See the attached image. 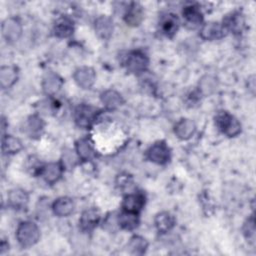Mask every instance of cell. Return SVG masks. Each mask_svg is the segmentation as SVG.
I'll return each instance as SVG.
<instances>
[{
	"label": "cell",
	"instance_id": "cb8c5ba5",
	"mask_svg": "<svg viewBox=\"0 0 256 256\" xmlns=\"http://www.w3.org/2000/svg\"><path fill=\"white\" fill-rule=\"evenodd\" d=\"M75 208L74 201L72 198L67 196H62L57 198L52 204V211L54 215L58 217H67L69 216Z\"/></svg>",
	"mask_w": 256,
	"mask_h": 256
},
{
	"label": "cell",
	"instance_id": "e0dca14e",
	"mask_svg": "<svg viewBox=\"0 0 256 256\" xmlns=\"http://www.w3.org/2000/svg\"><path fill=\"white\" fill-rule=\"evenodd\" d=\"M74 22L68 16H61L56 19L53 25L54 35L58 38H68L74 33Z\"/></svg>",
	"mask_w": 256,
	"mask_h": 256
},
{
	"label": "cell",
	"instance_id": "4316f807",
	"mask_svg": "<svg viewBox=\"0 0 256 256\" xmlns=\"http://www.w3.org/2000/svg\"><path fill=\"white\" fill-rule=\"evenodd\" d=\"M117 222L119 228L127 231H132L136 229L139 225V214L122 210L117 215Z\"/></svg>",
	"mask_w": 256,
	"mask_h": 256
},
{
	"label": "cell",
	"instance_id": "7a4b0ae2",
	"mask_svg": "<svg viewBox=\"0 0 256 256\" xmlns=\"http://www.w3.org/2000/svg\"><path fill=\"white\" fill-rule=\"evenodd\" d=\"M214 120L217 129L228 137H236L241 132L240 122L227 111L217 112Z\"/></svg>",
	"mask_w": 256,
	"mask_h": 256
},
{
	"label": "cell",
	"instance_id": "7402d4cb",
	"mask_svg": "<svg viewBox=\"0 0 256 256\" xmlns=\"http://www.w3.org/2000/svg\"><path fill=\"white\" fill-rule=\"evenodd\" d=\"M63 171L64 168L60 162H51L44 165L41 176L46 183L53 185L59 181Z\"/></svg>",
	"mask_w": 256,
	"mask_h": 256
},
{
	"label": "cell",
	"instance_id": "9c48e42d",
	"mask_svg": "<svg viewBox=\"0 0 256 256\" xmlns=\"http://www.w3.org/2000/svg\"><path fill=\"white\" fill-rule=\"evenodd\" d=\"M73 79L80 88L90 89L96 81V73L90 66H81L74 71Z\"/></svg>",
	"mask_w": 256,
	"mask_h": 256
},
{
	"label": "cell",
	"instance_id": "e575fe53",
	"mask_svg": "<svg viewBox=\"0 0 256 256\" xmlns=\"http://www.w3.org/2000/svg\"><path fill=\"white\" fill-rule=\"evenodd\" d=\"M248 90L251 92L252 95H254V93H255V77H254V75H252L248 78Z\"/></svg>",
	"mask_w": 256,
	"mask_h": 256
},
{
	"label": "cell",
	"instance_id": "d6986e66",
	"mask_svg": "<svg viewBox=\"0 0 256 256\" xmlns=\"http://www.w3.org/2000/svg\"><path fill=\"white\" fill-rule=\"evenodd\" d=\"M75 151L82 161L91 160L95 155V147L90 137H82L75 143Z\"/></svg>",
	"mask_w": 256,
	"mask_h": 256
},
{
	"label": "cell",
	"instance_id": "9a60e30c",
	"mask_svg": "<svg viewBox=\"0 0 256 256\" xmlns=\"http://www.w3.org/2000/svg\"><path fill=\"white\" fill-rule=\"evenodd\" d=\"M180 21L174 13H166L162 15L159 21V28L166 37L172 38L178 31Z\"/></svg>",
	"mask_w": 256,
	"mask_h": 256
},
{
	"label": "cell",
	"instance_id": "44dd1931",
	"mask_svg": "<svg viewBox=\"0 0 256 256\" xmlns=\"http://www.w3.org/2000/svg\"><path fill=\"white\" fill-rule=\"evenodd\" d=\"M100 100L104 107L110 111L116 110L124 104V99L122 95L114 89H108L102 92L100 95Z\"/></svg>",
	"mask_w": 256,
	"mask_h": 256
},
{
	"label": "cell",
	"instance_id": "2e32d148",
	"mask_svg": "<svg viewBox=\"0 0 256 256\" xmlns=\"http://www.w3.org/2000/svg\"><path fill=\"white\" fill-rule=\"evenodd\" d=\"M8 205L15 210H23L29 203L28 193L21 188H14L8 192Z\"/></svg>",
	"mask_w": 256,
	"mask_h": 256
},
{
	"label": "cell",
	"instance_id": "8fae6325",
	"mask_svg": "<svg viewBox=\"0 0 256 256\" xmlns=\"http://www.w3.org/2000/svg\"><path fill=\"white\" fill-rule=\"evenodd\" d=\"M226 30L222 23L211 21L202 24L200 28V37L206 41L219 40L225 36Z\"/></svg>",
	"mask_w": 256,
	"mask_h": 256
},
{
	"label": "cell",
	"instance_id": "4fadbf2b",
	"mask_svg": "<svg viewBox=\"0 0 256 256\" xmlns=\"http://www.w3.org/2000/svg\"><path fill=\"white\" fill-rule=\"evenodd\" d=\"M62 77L55 72H48L42 79V89L44 93L48 96H53L57 94L63 86Z\"/></svg>",
	"mask_w": 256,
	"mask_h": 256
},
{
	"label": "cell",
	"instance_id": "5bb4252c",
	"mask_svg": "<svg viewBox=\"0 0 256 256\" xmlns=\"http://www.w3.org/2000/svg\"><path fill=\"white\" fill-rule=\"evenodd\" d=\"M144 18L143 7L137 2H131L125 9L123 19L128 26L136 27L140 25Z\"/></svg>",
	"mask_w": 256,
	"mask_h": 256
},
{
	"label": "cell",
	"instance_id": "ffe728a7",
	"mask_svg": "<svg viewBox=\"0 0 256 256\" xmlns=\"http://www.w3.org/2000/svg\"><path fill=\"white\" fill-rule=\"evenodd\" d=\"M196 132V124L188 118L180 119L174 125V134L180 140L190 139Z\"/></svg>",
	"mask_w": 256,
	"mask_h": 256
},
{
	"label": "cell",
	"instance_id": "83f0119b",
	"mask_svg": "<svg viewBox=\"0 0 256 256\" xmlns=\"http://www.w3.org/2000/svg\"><path fill=\"white\" fill-rule=\"evenodd\" d=\"M23 149L22 141L13 135H2V151L4 154L13 155Z\"/></svg>",
	"mask_w": 256,
	"mask_h": 256
},
{
	"label": "cell",
	"instance_id": "277c9868",
	"mask_svg": "<svg viewBox=\"0 0 256 256\" xmlns=\"http://www.w3.org/2000/svg\"><path fill=\"white\" fill-rule=\"evenodd\" d=\"M99 116V111L87 104H80L74 111V121L82 129H88L93 126Z\"/></svg>",
	"mask_w": 256,
	"mask_h": 256
},
{
	"label": "cell",
	"instance_id": "603a6c76",
	"mask_svg": "<svg viewBox=\"0 0 256 256\" xmlns=\"http://www.w3.org/2000/svg\"><path fill=\"white\" fill-rule=\"evenodd\" d=\"M44 128H45V122L37 114L29 116L24 126L25 132L31 138H39L42 135Z\"/></svg>",
	"mask_w": 256,
	"mask_h": 256
},
{
	"label": "cell",
	"instance_id": "30bf717a",
	"mask_svg": "<svg viewBox=\"0 0 256 256\" xmlns=\"http://www.w3.org/2000/svg\"><path fill=\"white\" fill-rule=\"evenodd\" d=\"M101 220L100 211L95 208H87L84 210L79 219V227L82 232H90L97 227Z\"/></svg>",
	"mask_w": 256,
	"mask_h": 256
},
{
	"label": "cell",
	"instance_id": "836d02e7",
	"mask_svg": "<svg viewBox=\"0 0 256 256\" xmlns=\"http://www.w3.org/2000/svg\"><path fill=\"white\" fill-rule=\"evenodd\" d=\"M116 182H117V185L119 186V188L124 189V188H126L127 186H129L132 183V178H131L130 175L124 173V174L118 175Z\"/></svg>",
	"mask_w": 256,
	"mask_h": 256
},
{
	"label": "cell",
	"instance_id": "52a82bcc",
	"mask_svg": "<svg viewBox=\"0 0 256 256\" xmlns=\"http://www.w3.org/2000/svg\"><path fill=\"white\" fill-rule=\"evenodd\" d=\"M182 16L184 19V24L189 29H195L202 26L203 14L198 4L188 3L183 7Z\"/></svg>",
	"mask_w": 256,
	"mask_h": 256
},
{
	"label": "cell",
	"instance_id": "484cf974",
	"mask_svg": "<svg viewBox=\"0 0 256 256\" xmlns=\"http://www.w3.org/2000/svg\"><path fill=\"white\" fill-rule=\"evenodd\" d=\"M18 79V69L13 65H5L0 68V86L2 89L12 87Z\"/></svg>",
	"mask_w": 256,
	"mask_h": 256
},
{
	"label": "cell",
	"instance_id": "ba28073f",
	"mask_svg": "<svg viewBox=\"0 0 256 256\" xmlns=\"http://www.w3.org/2000/svg\"><path fill=\"white\" fill-rule=\"evenodd\" d=\"M226 32H231L234 35H239L245 28V17L240 11H233L227 14L222 22Z\"/></svg>",
	"mask_w": 256,
	"mask_h": 256
},
{
	"label": "cell",
	"instance_id": "8992f818",
	"mask_svg": "<svg viewBox=\"0 0 256 256\" xmlns=\"http://www.w3.org/2000/svg\"><path fill=\"white\" fill-rule=\"evenodd\" d=\"M1 32L2 36L7 43H14L22 35L23 26L19 18L11 16L6 18L1 25Z\"/></svg>",
	"mask_w": 256,
	"mask_h": 256
},
{
	"label": "cell",
	"instance_id": "3957f363",
	"mask_svg": "<svg viewBox=\"0 0 256 256\" xmlns=\"http://www.w3.org/2000/svg\"><path fill=\"white\" fill-rule=\"evenodd\" d=\"M123 65L133 74L144 73L149 65V59L147 55L141 50H132L129 51L122 60Z\"/></svg>",
	"mask_w": 256,
	"mask_h": 256
},
{
	"label": "cell",
	"instance_id": "5b68a950",
	"mask_svg": "<svg viewBox=\"0 0 256 256\" xmlns=\"http://www.w3.org/2000/svg\"><path fill=\"white\" fill-rule=\"evenodd\" d=\"M146 158L157 165H165L170 161L171 150L165 141H157L147 149Z\"/></svg>",
	"mask_w": 256,
	"mask_h": 256
},
{
	"label": "cell",
	"instance_id": "4dcf8cb0",
	"mask_svg": "<svg viewBox=\"0 0 256 256\" xmlns=\"http://www.w3.org/2000/svg\"><path fill=\"white\" fill-rule=\"evenodd\" d=\"M78 159H79V157H78L76 151H74L72 149H65L63 151L60 163L62 164L64 170L65 169L71 170L77 165Z\"/></svg>",
	"mask_w": 256,
	"mask_h": 256
},
{
	"label": "cell",
	"instance_id": "d590c367",
	"mask_svg": "<svg viewBox=\"0 0 256 256\" xmlns=\"http://www.w3.org/2000/svg\"><path fill=\"white\" fill-rule=\"evenodd\" d=\"M0 248H1V254H3L6 249H9V245H8V243L5 242V240H2V241H1Z\"/></svg>",
	"mask_w": 256,
	"mask_h": 256
},
{
	"label": "cell",
	"instance_id": "7c38bea8",
	"mask_svg": "<svg viewBox=\"0 0 256 256\" xmlns=\"http://www.w3.org/2000/svg\"><path fill=\"white\" fill-rule=\"evenodd\" d=\"M145 205V196L142 192L128 193L122 202V210L139 214Z\"/></svg>",
	"mask_w": 256,
	"mask_h": 256
},
{
	"label": "cell",
	"instance_id": "f1b7e54d",
	"mask_svg": "<svg viewBox=\"0 0 256 256\" xmlns=\"http://www.w3.org/2000/svg\"><path fill=\"white\" fill-rule=\"evenodd\" d=\"M147 240L140 235L132 236L127 243V250L132 255H143L147 251Z\"/></svg>",
	"mask_w": 256,
	"mask_h": 256
},
{
	"label": "cell",
	"instance_id": "ac0fdd59",
	"mask_svg": "<svg viewBox=\"0 0 256 256\" xmlns=\"http://www.w3.org/2000/svg\"><path fill=\"white\" fill-rule=\"evenodd\" d=\"M94 29L101 39H109L114 31L113 20L107 15H100L94 22Z\"/></svg>",
	"mask_w": 256,
	"mask_h": 256
},
{
	"label": "cell",
	"instance_id": "f546056e",
	"mask_svg": "<svg viewBox=\"0 0 256 256\" xmlns=\"http://www.w3.org/2000/svg\"><path fill=\"white\" fill-rule=\"evenodd\" d=\"M217 89L216 79L210 75H205L199 81L198 91L201 95L207 96L212 94Z\"/></svg>",
	"mask_w": 256,
	"mask_h": 256
},
{
	"label": "cell",
	"instance_id": "d6a6232c",
	"mask_svg": "<svg viewBox=\"0 0 256 256\" xmlns=\"http://www.w3.org/2000/svg\"><path fill=\"white\" fill-rule=\"evenodd\" d=\"M45 164L41 163L39 159L35 158L34 156H30L27 159L26 163V169L29 171V173L33 176H41L43 167Z\"/></svg>",
	"mask_w": 256,
	"mask_h": 256
},
{
	"label": "cell",
	"instance_id": "d4e9b609",
	"mask_svg": "<svg viewBox=\"0 0 256 256\" xmlns=\"http://www.w3.org/2000/svg\"><path fill=\"white\" fill-rule=\"evenodd\" d=\"M154 224L159 233H167L175 226V217L167 211L159 212L154 217Z\"/></svg>",
	"mask_w": 256,
	"mask_h": 256
},
{
	"label": "cell",
	"instance_id": "6da1fadb",
	"mask_svg": "<svg viewBox=\"0 0 256 256\" xmlns=\"http://www.w3.org/2000/svg\"><path fill=\"white\" fill-rule=\"evenodd\" d=\"M16 239L24 248L34 246L40 239V230L34 222L22 221L17 226Z\"/></svg>",
	"mask_w": 256,
	"mask_h": 256
},
{
	"label": "cell",
	"instance_id": "1f68e13d",
	"mask_svg": "<svg viewBox=\"0 0 256 256\" xmlns=\"http://www.w3.org/2000/svg\"><path fill=\"white\" fill-rule=\"evenodd\" d=\"M242 231H243V235H244L245 239L250 244H254L255 243V218H254V214L250 215L245 220V222L243 223Z\"/></svg>",
	"mask_w": 256,
	"mask_h": 256
}]
</instances>
